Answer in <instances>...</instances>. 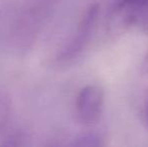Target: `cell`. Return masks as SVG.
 Here are the masks:
<instances>
[{"mask_svg":"<svg viewBox=\"0 0 148 147\" xmlns=\"http://www.w3.org/2000/svg\"><path fill=\"white\" fill-rule=\"evenodd\" d=\"M144 118H145V123H146L147 129H148V90H147L146 97H145V101H144Z\"/></svg>","mask_w":148,"mask_h":147,"instance_id":"7","label":"cell"},{"mask_svg":"<svg viewBox=\"0 0 148 147\" xmlns=\"http://www.w3.org/2000/svg\"><path fill=\"white\" fill-rule=\"evenodd\" d=\"M99 4L93 3L87 8L77 26L74 36L58 53V63L60 65L73 63L84 53L95 32L96 25L99 19Z\"/></svg>","mask_w":148,"mask_h":147,"instance_id":"3","label":"cell"},{"mask_svg":"<svg viewBox=\"0 0 148 147\" xmlns=\"http://www.w3.org/2000/svg\"><path fill=\"white\" fill-rule=\"evenodd\" d=\"M104 90L97 85H88L79 92L75 103L77 120L83 125L91 126L101 119L104 108Z\"/></svg>","mask_w":148,"mask_h":147,"instance_id":"4","label":"cell"},{"mask_svg":"<svg viewBox=\"0 0 148 147\" xmlns=\"http://www.w3.org/2000/svg\"><path fill=\"white\" fill-rule=\"evenodd\" d=\"M8 115V105L4 99H0V128L6 122Z\"/></svg>","mask_w":148,"mask_h":147,"instance_id":"6","label":"cell"},{"mask_svg":"<svg viewBox=\"0 0 148 147\" xmlns=\"http://www.w3.org/2000/svg\"><path fill=\"white\" fill-rule=\"evenodd\" d=\"M74 146H102L104 145V138L100 133L89 131L78 135L73 141Z\"/></svg>","mask_w":148,"mask_h":147,"instance_id":"5","label":"cell"},{"mask_svg":"<svg viewBox=\"0 0 148 147\" xmlns=\"http://www.w3.org/2000/svg\"><path fill=\"white\" fill-rule=\"evenodd\" d=\"M132 28L148 31V0H112L106 14V29L111 36Z\"/></svg>","mask_w":148,"mask_h":147,"instance_id":"1","label":"cell"},{"mask_svg":"<svg viewBox=\"0 0 148 147\" xmlns=\"http://www.w3.org/2000/svg\"><path fill=\"white\" fill-rule=\"evenodd\" d=\"M56 0H30L17 17L13 36L20 46L27 47L35 40L51 14Z\"/></svg>","mask_w":148,"mask_h":147,"instance_id":"2","label":"cell"}]
</instances>
